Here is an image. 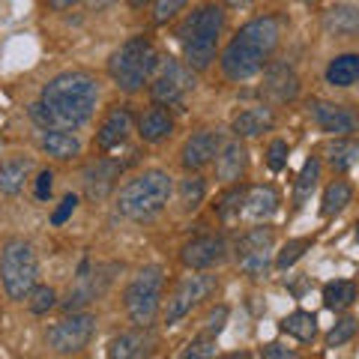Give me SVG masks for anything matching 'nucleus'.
I'll return each mask as SVG.
<instances>
[{
    "mask_svg": "<svg viewBox=\"0 0 359 359\" xmlns=\"http://www.w3.org/2000/svg\"><path fill=\"white\" fill-rule=\"evenodd\" d=\"M129 132H132V117H129V111L117 105V108L108 111L105 123L99 126L96 141H99V147H102V150H114V147H120V144L129 138Z\"/></svg>",
    "mask_w": 359,
    "mask_h": 359,
    "instance_id": "19",
    "label": "nucleus"
},
{
    "mask_svg": "<svg viewBox=\"0 0 359 359\" xmlns=\"http://www.w3.org/2000/svg\"><path fill=\"white\" fill-rule=\"evenodd\" d=\"M311 237H299V240H287L285 245H282V252H278V257H276V266L278 269H287V266H294L302 255H306L309 249H311Z\"/></svg>",
    "mask_w": 359,
    "mask_h": 359,
    "instance_id": "34",
    "label": "nucleus"
},
{
    "mask_svg": "<svg viewBox=\"0 0 359 359\" xmlns=\"http://www.w3.org/2000/svg\"><path fill=\"white\" fill-rule=\"evenodd\" d=\"M287 156H290V150H287V144L285 141H273L269 144V150H266V165H269V171H285L287 168Z\"/></svg>",
    "mask_w": 359,
    "mask_h": 359,
    "instance_id": "37",
    "label": "nucleus"
},
{
    "mask_svg": "<svg viewBox=\"0 0 359 359\" xmlns=\"http://www.w3.org/2000/svg\"><path fill=\"white\" fill-rule=\"evenodd\" d=\"M245 168H249V153L240 141H231V144H222V150L216 156V177L222 183H240Z\"/></svg>",
    "mask_w": 359,
    "mask_h": 359,
    "instance_id": "16",
    "label": "nucleus"
},
{
    "mask_svg": "<svg viewBox=\"0 0 359 359\" xmlns=\"http://www.w3.org/2000/svg\"><path fill=\"white\" fill-rule=\"evenodd\" d=\"M224 323H228V306H219L216 311L207 314V335L216 339V335L224 330Z\"/></svg>",
    "mask_w": 359,
    "mask_h": 359,
    "instance_id": "40",
    "label": "nucleus"
},
{
    "mask_svg": "<svg viewBox=\"0 0 359 359\" xmlns=\"http://www.w3.org/2000/svg\"><path fill=\"white\" fill-rule=\"evenodd\" d=\"M183 264L189 269H210L224 261V240L222 237H195L183 245Z\"/></svg>",
    "mask_w": 359,
    "mask_h": 359,
    "instance_id": "15",
    "label": "nucleus"
},
{
    "mask_svg": "<svg viewBox=\"0 0 359 359\" xmlns=\"http://www.w3.org/2000/svg\"><path fill=\"white\" fill-rule=\"evenodd\" d=\"M356 285L353 282H344V278H339V282H330L327 287H323V306H327L330 311H344L351 309L356 302Z\"/></svg>",
    "mask_w": 359,
    "mask_h": 359,
    "instance_id": "30",
    "label": "nucleus"
},
{
    "mask_svg": "<svg viewBox=\"0 0 359 359\" xmlns=\"http://www.w3.org/2000/svg\"><path fill=\"white\" fill-rule=\"evenodd\" d=\"M186 4H189V0H156V6H153V21H156V25H165V21H171Z\"/></svg>",
    "mask_w": 359,
    "mask_h": 359,
    "instance_id": "38",
    "label": "nucleus"
},
{
    "mask_svg": "<svg viewBox=\"0 0 359 359\" xmlns=\"http://www.w3.org/2000/svg\"><path fill=\"white\" fill-rule=\"evenodd\" d=\"M351 198H353V189L351 183H344V180H332V183L323 189V201H320V216L323 219H332V216H339V212L351 204Z\"/></svg>",
    "mask_w": 359,
    "mask_h": 359,
    "instance_id": "29",
    "label": "nucleus"
},
{
    "mask_svg": "<svg viewBox=\"0 0 359 359\" xmlns=\"http://www.w3.org/2000/svg\"><path fill=\"white\" fill-rule=\"evenodd\" d=\"M153 347V339L147 330H135V332H123L117 339L108 341V356L111 359H135V356H147Z\"/></svg>",
    "mask_w": 359,
    "mask_h": 359,
    "instance_id": "23",
    "label": "nucleus"
},
{
    "mask_svg": "<svg viewBox=\"0 0 359 359\" xmlns=\"http://www.w3.org/2000/svg\"><path fill=\"white\" fill-rule=\"evenodd\" d=\"M222 30H224V13L216 4L201 6L186 18L183 30H180V39H183L186 63L192 66V69H207V66L216 60Z\"/></svg>",
    "mask_w": 359,
    "mask_h": 359,
    "instance_id": "4",
    "label": "nucleus"
},
{
    "mask_svg": "<svg viewBox=\"0 0 359 359\" xmlns=\"http://www.w3.org/2000/svg\"><path fill=\"white\" fill-rule=\"evenodd\" d=\"M204 198H207V183H204V177L189 174L186 180H180V204H183L186 212L198 210L201 204H204Z\"/></svg>",
    "mask_w": 359,
    "mask_h": 359,
    "instance_id": "32",
    "label": "nucleus"
},
{
    "mask_svg": "<svg viewBox=\"0 0 359 359\" xmlns=\"http://www.w3.org/2000/svg\"><path fill=\"white\" fill-rule=\"evenodd\" d=\"M171 192H174L171 174L153 168V171H144L138 177H132L129 183L120 189L117 210H120V216H126L132 222H147L153 216H159V212L168 207Z\"/></svg>",
    "mask_w": 359,
    "mask_h": 359,
    "instance_id": "3",
    "label": "nucleus"
},
{
    "mask_svg": "<svg viewBox=\"0 0 359 359\" xmlns=\"http://www.w3.org/2000/svg\"><path fill=\"white\" fill-rule=\"evenodd\" d=\"M117 177H120V165L111 162V159H99L87 168L84 174V186H87V195L93 201H105L111 195V189L117 186Z\"/></svg>",
    "mask_w": 359,
    "mask_h": 359,
    "instance_id": "17",
    "label": "nucleus"
},
{
    "mask_svg": "<svg viewBox=\"0 0 359 359\" xmlns=\"http://www.w3.org/2000/svg\"><path fill=\"white\" fill-rule=\"evenodd\" d=\"M222 150V135L212 129H201L183 144V168L186 171H201L210 162H216Z\"/></svg>",
    "mask_w": 359,
    "mask_h": 359,
    "instance_id": "13",
    "label": "nucleus"
},
{
    "mask_svg": "<svg viewBox=\"0 0 359 359\" xmlns=\"http://www.w3.org/2000/svg\"><path fill=\"white\" fill-rule=\"evenodd\" d=\"M273 228H252L237 240V261L249 278H261L269 269V255H273Z\"/></svg>",
    "mask_w": 359,
    "mask_h": 359,
    "instance_id": "11",
    "label": "nucleus"
},
{
    "mask_svg": "<svg viewBox=\"0 0 359 359\" xmlns=\"http://www.w3.org/2000/svg\"><path fill=\"white\" fill-rule=\"evenodd\" d=\"M264 93L273 102H294L299 96V78L287 63H269L264 75Z\"/></svg>",
    "mask_w": 359,
    "mask_h": 359,
    "instance_id": "14",
    "label": "nucleus"
},
{
    "mask_svg": "<svg viewBox=\"0 0 359 359\" xmlns=\"http://www.w3.org/2000/svg\"><path fill=\"white\" fill-rule=\"evenodd\" d=\"M276 126V114L269 108L264 105H252V108H245L240 111L237 117H233L231 123V129L237 138H257V135H264Z\"/></svg>",
    "mask_w": 359,
    "mask_h": 359,
    "instance_id": "18",
    "label": "nucleus"
},
{
    "mask_svg": "<svg viewBox=\"0 0 359 359\" xmlns=\"http://www.w3.org/2000/svg\"><path fill=\"white\" fill-rule=\"evenodd\" d=\"M78 4V0H48L51 9H57V13H63V9H72Z\"/></svg>",
    "mask_w": 359,
    "mask_h": 359,
    "instance_id": "45",
    "label": "nucleus"
},
{
    "mask_svg": "<svg viewBox=\"0 0 359 359\" xmlns=\"http://www.w3.org/2000/svg\"><path fill=\"white\" fill-rule=\"evenodd\" d=\"M278 204H282V198L273 186H252L249 192H245V216L255 219V222H266L269 216H276Z\"/></svg>",
    "mask_w": 359,
    "mask_h": 359,
    "instance_id": "22",
    "label": "nucleus"
},
{
    "mask_svg": "<svg viewBox=\"0 0 359 359\" xmlns=\"http://www.w3.org/2000/svg\"><path fill=\"white\" fill-rule=\"evenodd\" d=\"M75 207H78V198H75V195H66V198L60 201V207L54 210L51 224H63V222H66V219H69L72 212H75Z\"/></svg>",
    "mask_w": 359,
    "mask_h": 359,
    "instance_id": "41",
    "label": "nucleus"
},
{
    "mask_svg": "<svg viewBox=\"0 0 359 359\" xmlns=\"http://www.w3.org/2000/svg\"><path fill=\"white\" fill-rule=\"evenodd\" d=\"M27 302H30V311L33 314H45V311H51L54 306H57V294H54V287H33L30 290V297H27Z\"/></svg>",
    "mask_w": 359,
    "mask_h": 359,
    "instance_id": "36",
    "label": "nucleus"
},
{
    "mask_svg": "<svg viewBox=\"0 0 359 359\" xmlns=\"http://www.w3.org/2000/svg\"><path fill=\"white\" fill-rule=\"evenodd\" d=\"M245 192H249V189L237 186V189H231V192L219 201L216 212H219V219H222V222H233V219H240V212L245 210Z\"/></svg>",
    "mask_w": 359,
    "mask_h": 359,
    "instance_id": "33",
    "label": "nucleus"
},
{
    "mask_svg": "<svg viewBox=\"0 0 359 359\" xmlns=\"http://www.w3.org/2000/svg\"><path fill=\"white\" fill-rule=\"evenodd\" d=\"M323 30H327L330 36H344V39L359 36V6L335 4L330 13L323 15Z\"/></svg>",
    "mask_w": 359,
    "mask_h": 359,
    "instance_id": "20",
    "label": "nucleus"
},
{
    "mask_svg": "<svg viewBox=\"0 0 359 359\" xmlns=\"http://www.w3.org/2000/svg\"><path fill=\"white\" fill-rule=\"evenodd\" d=\"M311 117L318 123L320 132L335 135V138H344V135H353L359 132V114L347 105H335V102H311Z\"/></svg>",
    "mask_w": 359,
    "mask_h": 359,
    "instance_id": "12",
    "label": "nucleus"
},
{
    "mask_svg": "<svg viewBox=\"0 0 359 359\" xmlns=\"http://www.w3.org/2000/svg\"><path fill=\"white\" fill-rule=\"evenodd\" d=\"M117 0H84V6L90 9V13H102V9H108V6H114Z\"/></svg>",
    "mask_w": 359,
    "mask_h": 359,
    "instance_id": "44",
    "label": "nucleus"
},
{
    "mask_svg": "<svg viewBox=\"0 0 359 359\" xmlns=\"http://www.w3.org/2000/svg\"><path fill=\"white\" fill-rule=\"evenodd\" d=\"M356 243H359V224H356Z\"/></svg>",
    "mask_w": 359,
    "mask_h": 359,
    "instance_id": "48",
    "label": "nucleus"
},
{
    "mask_svg": "<svg viewBox=\"0 0 359 359\" xmlns=\"http://www.w3.org/2000/svg\"><path fill=\"white\" fill-rule=\"evenodd\" d=\"M195 90V72L189 63H180V60H162L159 63V75H156V81L150 87L153 93V102L159 105H177L183 102L186 93H192Z\"/></svg>",
    "mask_w": 359,
    "mask_h": 359,
    "instance_id": "10",
    "label": "nucleus"
},
{
    "mask_svg": "<svg viewBox=\"0 0 359 359\" xmlns=\"http://www.w3.org/2000/svg\"><path fill=\"white\" fill-rule=\"evenodd\" d=\"M327 162L332 165V171H353V168L359 165V141L356 138H335L330 147H327Z\"/></svg>",
    "mask_w": 359,
    "mask_h": 359,
    "instance_id": "26",
    "label": "nucleus"
},
{
    "mask_svg": "<svg viewBox=\"0 0 359 359\" xmlns=\"http://www.w3.org/2000/svg\"><path fill=\"white\" fill-rule=\"evenodd\" d=\"M224 4H228V6H252L255 0H224Z\"/></svg>",
    "mask_w": 359,
    "mask_h": 359,
    "instance_id": "46",
    "label": "nucleus"
},
{
    "mask_svg": "<svg viewBox=\"0 0 359 359\" xmlns=\"http://www.w3.org/2000/svg\"><path fill=\"white\" fill-rule=\"evenodd\" d=\"M96 332V318L93 314H81V311H72L69 318L57 320L54 327H48V332H45V341H48V347L54 353H78L84 351V347L90 344V339H93Z\"/></svg>",
    "mask_w": 359,
    "mask_h": 359,
    "instance_id": "9",
    "label": "nucleus"
},
{
    "mask_svg": "<svg viewBox=\"0 0 359 359\" xmlns=\"http://www.w3.org/2000/svg\"><path fill=\"white\" fill-rule=\"evenodd\" d=\"M144 4H150V0H132V6H144Z\"/></svg>",
    "mask_w": 359,
    "mask_h": 359,
    "instance_id": "47",
    "label": "nucleus"
},
{
    "mask_svg": "<svg viewBox=\"0 0 359 359\" xmlns=\"http://www.w3.org/2000/svg\"><path fill=\"white\" fill-rule=\"evenodd\" d=\"M99 102V81L87 72H60L42 87L39 102L30 105V120L42 129L72 132L93 117Z\"/></svg>",
    "mask_w": 359,
    "mask_h": 359,
    "instance_id": "1",
    "label": "nucleus"
},
{
    "mask_svg": "<svg viewBox=\"0 0 359 359\" xmlns=\"http://www.w3.org/2000/svg\"><path fill=\"white\" fill-rule=\"evenodd\" d=\"M359 81V54H339L327 66V84L332 87H351Z\"/></svg>",
    "mask_w": 359,
    "mask_h": 359,
    "instance_id": "27",
    "label": "nucleus"
},
{
    "mask_svg": "<svg viewBox=\"0 0 359 359\" xmlns=\"http://www.w3.org/2000/svg\"><path fill=\"white\" fill-rule=\"evenodd\" d=\"M51 189H54V174L51 171H42L36 177V198L39 201H48L51 198Z\"/></svg>",
    "mask_w": 359,
    "mask_h": 359,
    "instance_id": "42",
    "label": "nucleus"
},
{
    "mask_svg": "<svg viewBox=\"0 0 359 359\" xmlns=\"http://www.w3.org/2000/svg\"><path fill=\"white\" fill-rule=\"evenodd\" d=\"M282 332H287L290 339H297L302 344H309L318 339V318H314L311 311H294V314H287V318H282Z\"/></svg>",
    "mask_w": 359,
    "mask_h": 359,
    "instance_id": "28",
    "label": "nucleus"
},
{
    "mask_svg": "<svg viewBox=\"0 0 359 359\" xmlns=\"http://www.w3.org/2000/svg\"><path fill=\"white\" fill-rule=\"evenodd\" d=\"M33 171L30 159H6L0 162V195H18Z\"/></svg>",
    "mask_w": 359,
    "mask_h": 359,
    "instance_id": "25",
    "label": "nucleus"
},
{
    "mask_svg": "<svg viewBox=\"0 0 359 359\" xmlns=\"http://www.w3.org/2000/svg\"><path fill=\"white\" fill-rule=\"evenodd\" d=\"M219 287V278L210 276V273H198L195 276H186L183 282L174 287V294L168 297V309H165V323L168 327H177L180 320L186 318L189 311H192L201 299H207L212 290Z\"/></svg>",
    "mask_w": 359,
    "mask_h": 359,
    "instance_id": "8",
    "label": "nucleus"
},
{
    "mask_svg": "<svg viewBox=\"0 0 359 359\" xmlns=\"http://www.w3.org/2000/svg\"><path fill=\"white\" fill-rule=\"evenodd\" d=\"M159 63L162 60H159L156 45L144 36H135V39H126L114 54H111L108 72L120 90L138 93V90L153 78V72L159 69Z\"/></svg>",
    "mask_w": 359,
    "mask_h": 359,
    "instance_id": "5",
    "label": "nucleus"
},
{
    "mask_svg": "<svg viewBox=\"0 0 359 359\" xmlns=\"http://www.w3.org/2000/svg\"><path fill=\"white\" fill-rule=\"evenodd\" d=\"M216 353H219L216 351V341H212V335H210V339H195L180 356H216Z\"/></svg>",
    "mask_w": 359,
    "mask_h": 359,
    "instance_id": "39",
    "label": "nucleus"
},
{
    "mask_svg": "<svg viewBox=\"0 0 359 359\" xmlns=\"http://www.w3.org/2000/svg\"><path fill=\"white\" fill-rule=\"evenodd\" d=\"M356 332H359V320H356V318H341V320L330 330V335H327V347H341V344L351 341Z\"/></svg>",
    "mask_w": 359,
    "mask_h": 359,
    "instance_id": "35",
    "label": "nucleus"
},
{
    "mask_svg": "<svg viewBox=\"0 0 359 359\" xmlns=\"http://www.w3.org/2000/svg\"><path fill=\"white\" fill-rule=\"evenodd\" d=\"M162 287H165V273L162 266H144L132 276V282L123 290V306L135 327L150 330L156 314L162 309Z\"/></svg>",
    "mask_w": 359,
    "mask_h": 359,
    "instance_id": "7",
    "label": "nucleus"
},
{
    "mask_svg": "<svg viewBox=\"0 0 359 359\" xmlns=\"http://www.w3.org/2000/svg\"><path fill=\"white\" fill-rule=\"evenodd\" d=\"M278 36H282V27H278L276 15H264V18H255L249 25H243L240 33L231 39V45L222 54V72L231 81L255 78L266 66V60L273 57V51L278 48Z\"/></svg>",
    "mask_w": 359,
    "mask_h": 359,
    "instance_id": "2",
    "label": "nucleus"
},
{
    "mask_svg": "<svg viewBox=\"0 0 359 359\" xmlns=\"http://www.w3.org/2000/svg\"><path fill=\"white\" fill-rule=\"evenodd\" d=\"M171 129H174V120H171V114L156 102L153 108H147L144 114L138 117V135L147 144H159V141H165L168 135H171Z\"/></svg>",
    "mask_w": 359,
    "mask_h": 359,
    "instance_id": "21",
    "label": "nucleus"
},
{
    "mask_svg": "<svg viewBox=\"0 0 359 359\" xmlns=\"http://www.w3.org/2000/svg\"><path fill=\"white\" fill-rule=\"evenodd\" d=\"M264 356H269V359H294L297 351H290V347H282V344H266V347H264Z\"/></svg>",
    "mask_w": 359,
    "mask_h": 359,
    "instance_id": "43",
    "label": "nucleus"
},
{
    "mask_svg": "<svg viewBox=\"0 0 359 359\" xmlns=\"http://www.w3.org/2000/svg\"><path fill=\"white\" fill-rule=\"evenodd\" d=\"M36 276H39V261L33 245L21 237L6 240L4 252H0V282H4L6 297L25 302L30 290L36 287Z\"/></svg>",
    "mask_w": 359,
    "mask_h": 359,
    "instance_id": "6",
    "label": "nucleus"
},
{
    "mask_svg": "<svg viewBox=\"0 0 359 359\" xmlns=\"http://www.w3.org/2000/svg\"><path fill=\"white\" fill-rule=\"evenodd\" d=\"M318 180H320V162L311 159L302 165V171H299V177H297V186H294V207H302L306 201L311 198V192L318 189Z\"/></svg>",
    "mask_w": 359,
    "mask_h": 359,
    "instance_id": "31",
    "label": "nucleus"
},
{
    "mask_svg": "<svg viewBox=\"0 0 359 359\" xmlns=\"http://www.w3.org/2000/svg\"><path fill=\"white\" fill-rule=\"evenodd\" d=\"M42 150L54 156V159H75V156H81V141L75 138V135H69L66 129H45L42 135Z\"/></svg>",
    "mask_w": 359,
    "mask_h": 359,
    "instance_id": "24",
    "label": "nucleus"
}]
</instances>
